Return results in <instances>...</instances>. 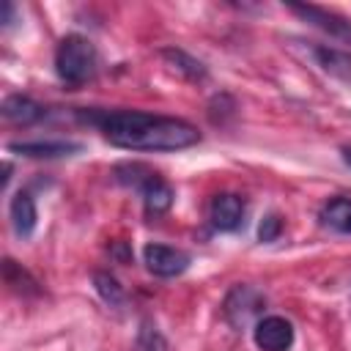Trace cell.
Wrapping results in <instances>:
<instances>
[{
	"label": "cell",
	"mask_w": 351,
	"mask_h": 351,
	"mask_svg": "<svg viewBox=\"0 0 351 351\" xmlns=\"http://www.w3.org/2000/svg\"><path fill=\"white\" fill-rule=\"evenodd\" d=\"M137 351H167V343L162 337V332L156 329V324L143 321L140 332H137Z\"/></svg>",
	"instance_id": "obj_18"
},
{
	"label": "cell",
	"mask_w": 351,
	"mask_h": 351,
	"mask_svg": "<svg viewBox=\"0 0 351 351\" xmlns=\"http://www.w3.org/2000/svg\"><path fill=\"white\" fill-rule=\"evenodd\" d=\"M3 280L19 296H38L41 293L38 280L27 269H22V263H16L14 258H3Z\"/></svg>",
	"instance_id": "obj_11"
},
{
	"label": "cell",
	"mask_w": 351,
	"mask_h": 351,
	"mask_svg": "<svg viewBox=\"0 0 351 351\" xmlns=\"http://www.w3.org/2000/svg\"><path fill=\"white\" fill-rule=\"evenodd\" d=\"M162 58H165L173 69H178L186 80H195V82H197V80H206V74H208V71H206V66H203L197 58H192L189 52H184V49L165 47V49H162Z\"/></svg>",
	"instance_id": "obj_16"
},
{
	"label": "cell",
	"mask_w": 351,
	"mask_h": 351,
	"mask_svg": "<svg viewBox=\"0 0 351 351\" xmlns=\"http://www.w3.org/2000/svg\"><path fill=\"white\" fill-rule=\"evenodd\" d=\"M321 222L337 233H351V197H332L321 208Z\"/></svg>",
	"instance_id": "obj_14"
},
{
	"label": "cell",
	"mask_w": 351,
	"mask_h": 351,
	"mask_svg": "<svg viewBox=\"0 0 351 351\" xmlns=\"http://www.w3.org/2000/svg\"><path fill=\"white\" fill-rule=\"evenodd\" d=\"M252 337L261 351H288L293 346V326L282 315H266L255 321Z\"/></svg>",
	"instance_id": "obj_5"
},
{
	"label": "cell",
	"mask_w": 351,
	"mask_h": 351,
	"mask_svg": "<svg viewBox=\"0 0 351 351\" xmlns=\"http://www.w3.org/2000/svg\"><path fill=\"white\" fill-rule=\"evenodd\" d=\"M110 252H112V255H115V258H118L121 263H129V261H132V250H129V247H126L123 241L112 244V247H110Z\"/></svg>",
	"instance_id": "obj_21"
},
{
	"label": "cell",
	"mask_w": 351,
	"mask_h": 351,
	"mask_svg": "<svg viewBox=\"0 0 351 351\" xmlns=\"http://www.w3.org/2000/svg\"><path fill=\"white\" fill-rule=\"evenodd\" d=\"M55 71L66 85H85L96 71V47L90 38L80 33H69L60 38L55 49Z\"/></svg>",
	"instance_id": "obj_2"
},
{
	"label": "cell",
	"mask_w": 351,
	"mask_h": 351,
	"mask_svg": "<svg viewBox=\"0 0 351 351\" xmlns=\"http://www.w3.org/2000/svg\"><path fill=\"white\" fill-rule=\"evenodd\" d=\"M208 219L222 233L239 230V225L244 222V200L239 195H233V192L214 195L211 203H208Z\"/></svg>",
	"instance_id": "obj_7"
},
{
	"label": "cell",
	"mask_w": 351,
	"mask_h": 351,
	"mask_svg": "<svg viewBox=\"0 0 351 351\" xmlns=\"http://www.w3.org/2000/svg\"><path fill=\"white\" fill-rule=\"evenodd\" d=\"M313 55L326 74H335L340 80H351V52L337 49V47H313Z\"/></svg>",
	"instance_id": "obj_13"
},
{
	"label": "cell",
	"mask_w": 351,
	"mask_h": 351,
	"mask_svg": "<svg viewBox=\"0 0 351 351\" xmlns=\"http://www.w3.org/2000/svg\"><path fill=\"white\" fill-rule=\"evenodd\" d=\"M0 112L8 123L14 126H30L36 123L38 118H44V107L38 101H33L30 96H22V93H11L3 99L0 104Z\"/></svg>",
	"instance_id": "obj_9"
},
{
	"label": "cell",
	"mask_w": 351,
	"mask_h": 351,
	"mask_svg": "<svg viewBox=\"0 0 351 351\" xmlns=\"http://www.w3.org/2000/svg\"><path fill=\"white\" fill-rule=\"evenodd\" d=\"M3 173H5V176H3V186H8V178H11V165H8V162L3 165Z\"/></svg>",
	"instance_id": "obj_23"
},
{
	"label": "cell",
	"mask_w": 351,
	"mask_h": 351,
	"mask_svg": "<svg viewBox=\"0 0 351 351\" xmlns=\"http://www.w3.org/2000/svg\"><path fill=\"white\" fill-rule=\"evenodd\" d=\"M93 288H96V293H99L110 307H121V304L126 302L123 285H121L110 271H93Z\"/></svg>",
	"instance_id": "obj_17"
},
{
	"label": "cell",
	"mask_w": 351,
	"mask_h": 351,
	"mask_svg": "<svg viewBox=\"0 0 351 351\" xmlns=\"http://www.w3.org/2000/svg\"><path fill=\"white\" fill-rule=\"evenodd\" d=\"M263 304H266V299H263V293L258 288H252V285H233L228 291L225 302H222V313H225V318H228L230 326L241 329L252 318H258V313L263 310Z\"/></svg>",
	"instance_id": "obj_3"
},
{
	"label": "cell",
	"mask_w": 351,
	"mask_h": 351,
	"mask_svg": "<svg viewBox=\"0 0 351 351\" xmlns=\"http://www.w3.org/2000/svg\"><path fill=\"white\" fill-rule=\"evenodd\" d=\"M8 151L30 159H60V156L80 154L82 145L71 140H27V143H8Z\"/></svg>",
	"instance_id": "obj_8"
},
{
	"label": "cell",
	"mask_w": 351,
	"mask_h": 351,
	"mask_svg": "<svg viewBox=\"0 0 351 351\" xmlns=\"http://www.w3.org/2000/svg\"><path fill=\"white\" fill-rule=\"evenodd\" d=\"M85 123L101 129V134L129 151H181L200 143L197 126L184 118L151 115L143 110H80Z\"/></svg>",
	"instance_id": "obj_1"
},
{
	"label": "cell",
	"mask_w": 351,
	"mask_h": 351,
	"mask_svg": "<svg viewBox=\"0 0 351 351\" xmlns=\"http://www.w3.org/2000/svg\"><path fill=\"white\" fill-rule=\"evenodd\" d=\"M288 8L296 16H302L304 22H310L313 27L329 33L332 38L351 44V19H346V16L335 14V11H326L321 5H310V3H288Z\"/></svg>",
	"instance_id": "obj_4"
},
{
	"label": "cell",
	"mask_w": 351,
	"mask_h": 351,
	"mask_svg": "<svg viewBox=\"0 0 351 351\" xmlns=\"http://www.w3.org/2000/svg\"><path fill=\"white\" fill-rule=\"evenodd\" d=\"M14 19H16V5L11 0H3L0 3V25L8 27V25H14Z\"/></svg>",
	"instance_id": "obj_20"
},
{
	"label": "cell",
	"mask_w": 351,
	"mask_h": 351,
	"mask_svg": "<svg viewBox=\"0 0 351 351\" xmlns=\"http://www.w3.org/2000/svg\"><path fill=\"white\" fill-rule=\"evenodd\" d=\"M143 261H145L148 271L156 277H176L189 269V255L184 250H176L167 244H145Z\"/></svg>",
	"instance_id": "obj_6"
},
{
	"label": "cell",
	"mask_w": 351,
	"mask_h": 351,
	"mask_svg": "<svg viewBox=\"0 0 351 351\" xmlns=\"http://www.w3.org/2000/svg\"><path fill=\"white\" fill-rule=\"evenodd\" d=\"M140 195H143V206H145V211H148V214H154V217H159V214L170 211V206H173V200H176L173 186H170L165 178H159V176H156V178H151Z\"/></svg>",
	"instance_id": "obj_12"
},
{
	"label": "cell",
	"mask_w": 351,
	"mask_h": 351,
	"mask_svg": "<svg viewBox=\"0 0 351 351\" xmlns=\"http://www.w3.org/2000/svg\"><path fill=\"white\" fill-rule=\"evenodd\" d=\"M340 154H343V162L351 167V145H346V148H340Z\"/></svg>",
	"instance_id": "obj_22"
},
{
	"label": "cell",
	"mask_w": 351,
	"mask_h": 351,
	"mask_svg": "<svg viewBox=\"0 0 351 351\" xmlns=\"http://www.w3.org/2000/svg\"><path fill=\"white\" fill-rule=\"evenodd\" d=\"M112 176H115L118 184L132 186V189H137V192H143L145 184H148L151 178H156V173H154L148 165H143V162H121V165L112 167Z\"/></svg>",
	"instance_id": "obj_15"
},
{
	"label": "cell",
	"mask_w": 351,
	"mask_h": 351,
	"mask_svg": "<svg viewBox=\"0 0 351 351\" xmlns=\"http://www.w3.org/2000/svg\"><path fill=\"white\" fill-rule=\"evenodd\" d=\"M280 233H282V219H280V214H266V217L261 219V225H258V239L266 244V241H274Z\"/></svg>",
	"instance_id": "obj_19"
},
{
	"label": "cell",
	"mask_w": 351,
	"mask_h": 351,
	"mask_svg": "<svg viewBox=\"0 0 351 351\" xmlns=\"http://www.w3.org/2000/svg\"><path fill=\"white\" fill-rule=\"evenodd\" d=\"M8 214H11L14 233H16L19 239L33 236V230H36V219H38V211H36V203H33V197H30L27 192H16V195L11 197V208H8Z\"/></svg>",
	"instance_id": "obj_10"
}]
</instances>
